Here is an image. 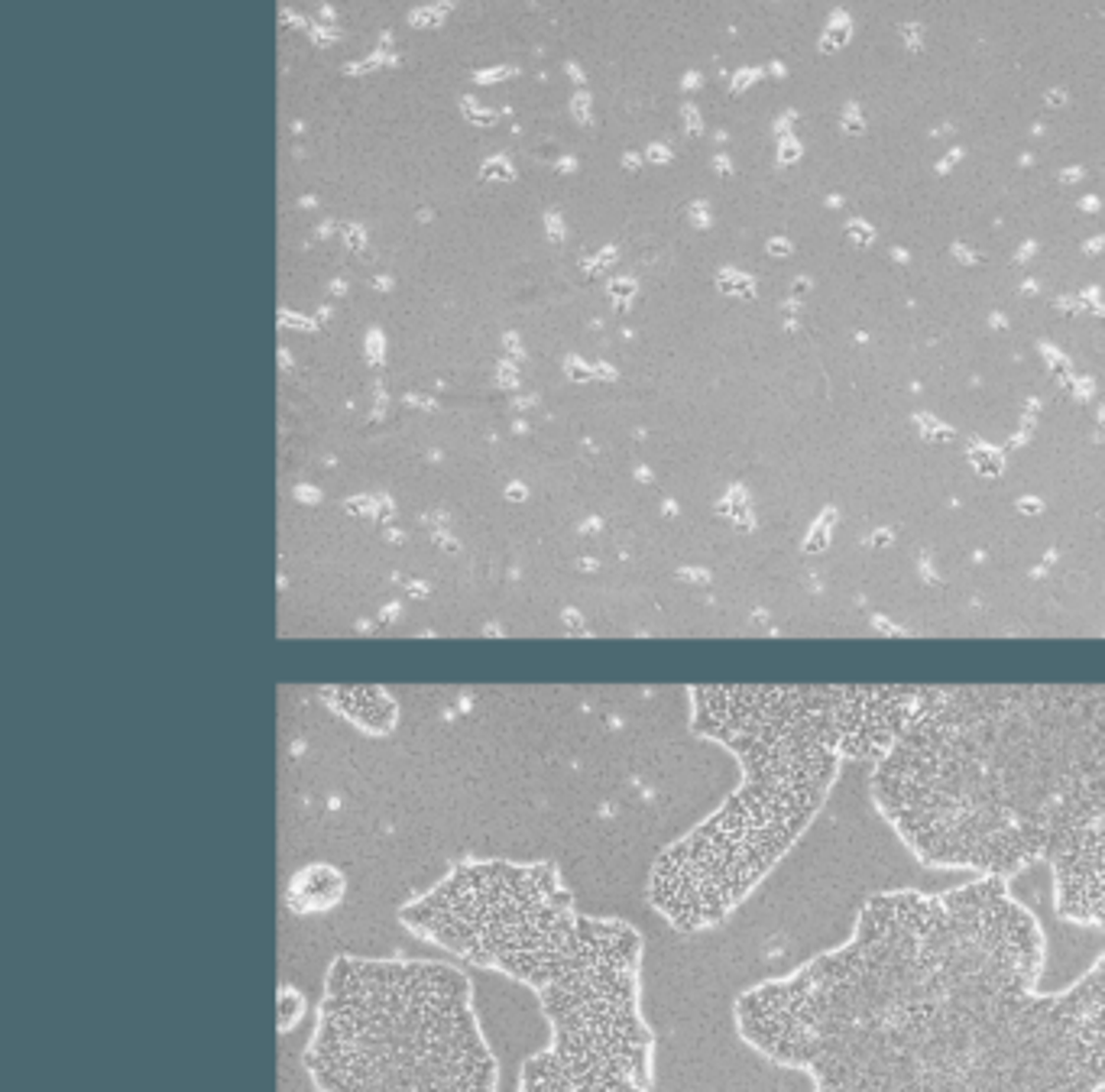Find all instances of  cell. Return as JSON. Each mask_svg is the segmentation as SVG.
<instances>
[{
    "label": "cell",
    "mask_w": 1105,
    "mask_h": 1092,
    "mask_svg": "<svg viewBox=\"0 0 1105 1092\" xmlns=\"http://www.w3.org/2000/svg\"><path fill=\"white\" fill-rule=\"evenodd\" d=\"M1047 937L1005 879L869 895L843 944L733 1002L814 1092H1105V954L1041 992Z\"/></svg>",
    "instance_id": "cell-1"
},
{
    "label": "cell",
    "mask_w": 1105,
    "mask_h": 1092,
    "mask_svg": "<svg viewBox=\"0 0 1105 1092\" xmlns=\"http://www.w3.org/2000/svg\"><path fill=\"white\" fill-rule=\"evenodd\" d=\"M872 794L924 866L1009 882L1105 820V687L924 690Z\"/></svg>",
    "instance_id": "cell-2"
},
{
    "label": "cell",
    "mask_w": 1105,
    "mask_h": 1092,
    "mask_svg": "<svg viewBox=\"0 0 1105 1092\" xmlns=\"http://www.w3.org/2000/svg\"><path fill=\"white\" fill-rule=\"evenodd\" d=\"M733 690L717 717L743 759L746 785L717 814L662 852L648 872V904L678 934L727 924L788 856L827 797L843 745L865 739L875 690Z\"/></svg>",
    "instance_id": "cell-3"
},
{
    "label": "cell",
    "mask_w": 1105,
    "mask_h": 1092,
    "mask_svg": "<svg viewBox=\"0 0 1105 1092\" xmlns=\"http://www.w3.org/2000/svg\"><path fill=\"white\" fill-rule=\"evenodd\" d=\"M302 1064L315 1092H496L500 1083L473 982L425 956H334Z\"/></svg>",
    "instance_id": "cell-4"
},
{
    "label": "cell",
    "mask_w": 1105,
    "mask_h": 1092,
    "mask_svg": "<svg viewBox=\"0 0 1105 1092\" xmlns=\"http://www.w3.org/2000/svg\"><path fill=\"white\" fill-rule=\"evenodd\" d=\"M645 940L623 917L580 914L578 944L535 989L551 1041L538 1061L580 1092H648L655 1034L642 1011Z\"/></svg>",
    "instance_id": "cell-5"
},
{
    "label": "cell",
    "mask_w": 1105,
    "mask_h": 1092,
    "mask_svg": "<svg viewBox=\"0 0 1105 1092\" xmlns=\"http://www.w3.org/2000/svg\"><path fill=\"white\" fill-rule=\"evenodd\" d=\"M412 937L473 969L541 989L578 944L580 914L551 862H461L399 907Z\"/></svg>",
    "instance_id": "cell-6"
},
{
    "label": "cell",
    "mask_w": 1105,
    "mask_h": 1092,
    "mask_svg": "<svg viewBox=\"0 0 1105 1092\" xmlns=\"http://www.w3.org/2000/svg\"><path fill=\"white\" fill-rule=\"evenodd\" d=\"M1047 866L1060 921L1105 931V820L1077 834Z\"/></svg>",
    "instance_id": "cell-7"
},
{
    "label": "cell",
    "mask_w": 1105,
    "mask_h": 1092,
    "mask_svg": "<svg viewBox=\"0 0 1105 1092\" xmlns=\"http://www.w3.org/2000/svg\"><path fill=\"white\" fill-rule=\"evenodd\" d=\"M344 901V875L334 866H305L292 875L286 907L292 914H324Z\"/></svg>",
    "instance_id": "cell-8"
},
{
    "label": "cell",
    "mask_w": 1105,
    "mask_h": 1092,
    "mask_svg": "<svg viewBox=\"0 0 1105 1092\" xmlns=\"http://www.w3.org/2000/svg\"><path fill=\"white\" fill-rule=\"evenodd\" d=\"M516 1092H580V1089H571V1083H565L555 1069L548 1073V1066L538 1061V1054H532L523 1064V1069H519Z\"/></svg>",
    "instance_id": "cell-9"
},
{
    "label": "cell",
    "mask_w": 1105,
    "mask_h": 1092,
    "mask_svg": "<svg viewBox=\"0 0 1105 1092\" xmlns=\"http://www.w3.org/2000/svg\"><path fill=\"white\" fill-rule=\"evenodd\" d=\"M305 1014H308V999L302 996L296 986H286V982H283V986H279V992H276V1024H279V1031H283V1034L296 1031Z\"/></svg>",
    "instance_id": "cell-10"
}]
</instances>
